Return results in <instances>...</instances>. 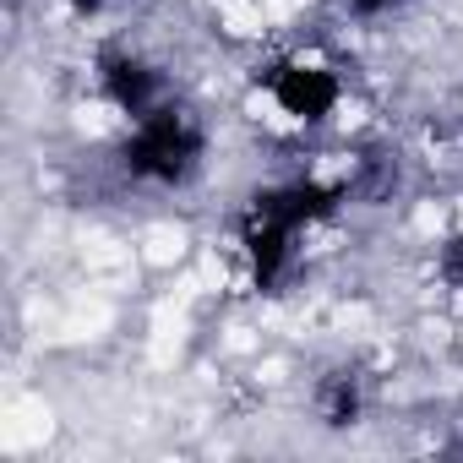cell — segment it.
<instances>
[{
	"label": "cell",
	"mask_w": 463,
	"mask_h": 463,
	"mask_svg": "<svg viewBox=\"0 0 463 463\" xmlns=\"http://www.w3.org/2000/svg\"><path fill=\"white\" fill-rule=\"evenodd\" d=\"M268 88H273V104H279L289 120H306V126L327 120V115L338 109V99H344L338 71H333L327 61H317V55H289V61H279L273 77H268Z\"/></svg>",
	"instance_id": "7a4b0ae2"
},
{
	"label": "cell",
	"mask_w": 463,
	"mask_h": 463,
	"mask_svg": "<svg viewBox=\"0 0 463 463\" xmlns=\"http://www.w3.org/2000/svg\"><path fill=\"white\" fill-rule=\"evenodd\" d=\"M202 164V131L185 109L158 104L142 120H131L126 137V169L147 185H180L191 169Z\"/></svg>",
	"instance_id": "6da1fadb"
},
{
	"label": "cell",
	"mask_w": 463,
	"mask_h": 463,
	"mask_svg": "<svg viewBox=\"0 0 463 463\" xmlns=\"http://www.w3.org/2000/svg\"><path fill=\"white\" fill-rule=\"evenodd\" d=\"M349 12H360V17H376V12H392V6H403V0H344Z\"/></svg>",
	"instance_id": "3957f363"
}]
</instances>
